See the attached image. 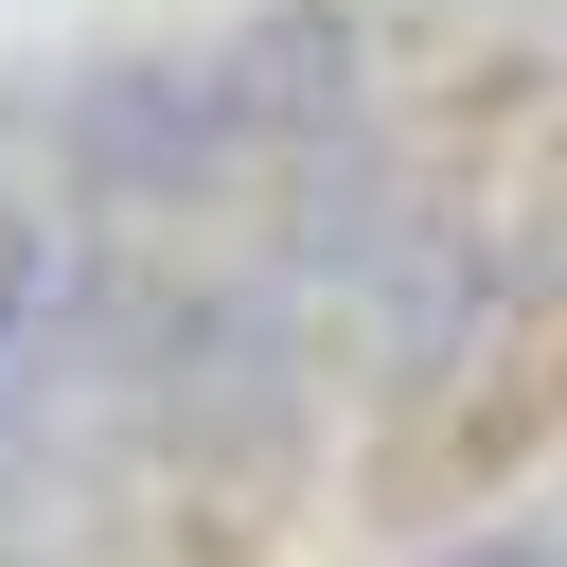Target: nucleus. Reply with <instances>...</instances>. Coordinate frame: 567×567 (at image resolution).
<instances>
[{"label":"nucleus","instance_id":"obj_1","mask_svg":"<svg viewBox=\"0 0 567 567\" xmlns=\"http://www.w3.org/2000/svg\"><path fill=\"white\" fill-rule=\"evenodd\" d=\"M319 390H337V319L266 248H213V266H177V319H159V372H142V461H177L213 496H266L301 461Z\"/></svg>","mask_w":567,"mask_h":567},{"label":"nucleus","instance_id":"obj_2","mask_svg":"<svg viewBox=\"0 0 567 567\" xmlns=\"http://www.w3.org/2000/svg\"><path fill=\"white\" fill-rule=\"evenodd\" d=\"M35 177H53L71 213H106V230H177V213H213L230 177H266V142H248L213 35H142V53H89V71L53 89Z\"/></svg>","mask_w":567,"mask_h":567},{"label":"nucleus","instance_id":"obj_3","mask_svg":"<svg viewBox=\"0 0 567 567\" xmlns=\"http://www.w3.org/2000/svg\"><path fill=\"white\" fill-rule=\"evenodd\" d=\"M514 319H532V248H514V213H461V195H443V230L337 319V354H354V390L408 425V408H443Z\"/></svg>","mask_w":567,"mask_h":567},{"label":"nucleus","instance_id":"obj_4","mask_svg":"<svg viewBox=\"0 0 567 567\" xmlns=\"http://www.w3.org/2000/svg\"><path fill=\"white\" fill-rule=\"evenodd\" d=\"M425 230H443V177L408 159V124H354V142L266 159V230H248V248H266V266H284L319 319H354V301H372V284H390Z\"/></svg>","mask_w":567,"mask_h":567},{"label":"nucleus","instance_id":"obj_5","mask_svg":"<svg viewBox=\"0 0 567 567\" xmlns=\"http://www.w3.org/2000/svg\"><path fill=\"white\" fill-rule=\"evenodd\" d=\"M213 53H230V106H248V142H266V159L390 124V53H372V18H354V0H248Z\"/></svg>","mask_w":567,"mask_h":567},{"label":"nucleus","instance_id":"obj_6","mask_svg":"<svg viewBox=\"0 0 567 567\" xmlns=\"http://www.w3.org/2000/svg\"><path fill=\"white\" fill-rule=\"evenodd\" d=\"M425 567H567V514H478V532L425 549Z\"/></svg>","mask_w":567,"mask_h":567},{"label":"nucleus","instance_id":"obj_7","mask_svg":"<svg viewBox=\"0 0 567 567\" xmlns=\"http://www.w3.org/2000/svg\"><path fill=\"white\" fill-rule=\"evenodd\" d=\"M35 461H53V443H35L18 408H0V496H35Z\"/></svg>","mask_w":567,"mask_h":567}]
</instances>
